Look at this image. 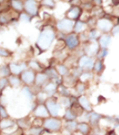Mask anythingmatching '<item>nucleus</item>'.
Instances as JSON below:
<instances>
[{
    "mask_svg": "<svg viewBox=\"0 0 119 135\" xmlns=\"http://www.w3.org/2000/svg\"><path fill=\"white\" fill-rule=\"evenodd\" d=\"M53 37H54V35L52 34V32H49V31L44 32L42 35H41L38 45H40L42 49L47 48V47L51 45Z\"/></svg>",
    "mask_w": 119,
    "mask_h": 135,
    "instance_id": "nucleus-1",
    "label": "nucleus"
},
{
    "mask_svg": "<svg viewBox=\"0 0 119 135\" xmlns=\"http://www.w3.org/2000/svg\"><path fill=\"white\" fill-rule=\"evenodd\" d=\"M61 122L57 119H48L44 122L45 128L51 131H54V132L58 131L61 128Z\"/></svg>",
    "mask_w": 119,
    "mask_h": 135,
    "instance_id": "nucleus-2",
    "label": "nucleus"
},
{
    "mask_svg": "<svg viewBox=\"0 0 119 135\" xmlns=\"http://www.w3.org/2000/svg\"><path fill=\"white\" fill-rule=\"evenodd\" d=\"M46 107H47L48 111L50 112V113L52 114V115H53V116L58 115L59 111V104H57V103H55V102L52 101V100H50V101H47Z\"/></svg>",
    "mask_w": 119,
    "mask_h": 135,
    "instance_id": "nucleus-3",
    "label": "nucleus"
},
{
    "mask_svg": "<svg viewBox=\"0 0 119 135\" xmlns=\"http://www.w3.org/2000/svg\"><path fill=\"white\" fill-rule=\"evenodd\" d=\"M79 66L82 68H87L91 69L93 67V61L88 56H83L79 60Z\"/></svg>",
    "mask_w": 119,
    "mask_h": 135,
    "instance_id": "nucleus-4",
    "label": "nucleus"
},
{
    "mask_svg": "<svg viewBox=\"0 0 119 135\" xmlns=\"http://www.w3.org/2000/svg\"><path fill=\"white\" fill-rule=\"evenodd\" d=\"M22 80L26 84H32L34 80V74L32 71H25L22 74Z\"/></svg>",
    "mask_w": 119,
    "mask_h": 135,
    "instance_id": "nucleus-5",
    "label": "nucleus"
},
{
    "mask_svg": "<svg viewBox=\"0 0 119 135\" xmlns=\"http://www.w3.org/2000/svg\"><path fill=\"white\" fill-rule=\"evenodd\" d=\"M34 114L37 116H40V117H46V116L49 115V113L44 105H39L34 111Z\"/></svg>",
    "mask_w": 119,
    "mask_h": 135,
    "instance_id": "nucleus-6",
    "label": "nucleus"
},
{
    "mask_svg": "<svg viewBox=\"0 0 119 135\" xmlns=\"http://www.w3.org/2000/svg\"><path fill=\"white\" fill-rule=\"evenodd\" d=\"M79 103L80 104L81 108H84L87 111H90L91 110V105H90L89 100L86 98L85 96H81L79 98Z\"/></svg>",
    "mask_w": 119,
    "mask_h": 135,
    "instance_id": "nucleus-7",
    "label": "nucleus"
},
{
    "mask_svg": "<svg viewBox=\"0 0 119 135\" xmlns=\"http://www.w3.org/2000/svg\"><path fill=\"white\" fill-rule=\"evenodd\" d=\"M25 8L29 13L33 14V15L36 14V4L34 0H29V1H27Z\"/></svg>",
    "mask_w": 119,
    "mask_h": 135,
    "instance_id": "nucleus-8",
    "label": "nucleus"
},
{
    "mask_svg": "<svg viewBox=\"0 0 119 135\" xmlns=\"http://www.w3.org/2000/svg\"><path fill=\"white\" fill-rule=\"evenodd\" d=\"M67 45L69 48H74L79 45V40H78L77 36H69L67 38Z\"/></svg>",
    "mask_w": 119,
    "mask_h": 135,
    "instance_id": "nucleus-9",
    "label": "nucleus"
},
{
    "mask_svg": "<svg viewBox=\"0 0 119 135\" xmlns=\"http://www.w3.org/2000/svg\"><path fill=\"white\" fill-rule=\"evenodd\" d=\"M10 68H11V71L13 74H19V73H21L23 70L25 68V64H11V66H10Z\"/></svg>",
    "mask_w": 119,
    "mask_h": 135,
    "instance_id": "nucleus-10",
    "label": "nucleus"
},
{
    "mask_svg": "<svg viewBox=\"0 0 119 135\" xmlns=\"http://www.w3.org/2000/svg\"><path fill=\"white\" fill-rule=\"evenodd\" d=\"M59 27L61 30H65V31H69L72 27V22L69 21V20H64L59 25Z\"/></svg>",
    "mask_w": 119,
    "mask_h": 135,
    "instance_id": "nucleus-11",
    "label": "nucleus"
},
{
    "mask_svg": "<svg viewBox=\"0 0 119 135\" xmlns=\"http://www.w3.org/2000/svg\"><path fill=\"white\" fill-rule=\"evenodd\" d=\"M89 121L91 122L92 124H96L97 122H98V120L101 118V116L99 114H97L96 113H89Z\"/></svg>",
    "mask_w": 119,
    "mask_h": 135,
    "instance_id": "nucleus-12",
    "label": "nucleus"
},
{
    "mask_svg": "<svg viewBox=\"0 0 119 135\" xmlns=\"http://www.w3.org/2000/svg\"><path fill=\"white\" fill-rule=\"evenodd\" d=\"M110 41H111V38H110L109 36H104L101 37V39H100V44H101L103 48H106V47H107L108 45L110 44Z\"/></svg>",
    "mask_w": 119,
    "mask_h": 135,
    "instance_id": "nucleus-13",
    "label": "nucleus"
},
{
    "mask_svg": "<svg viewBox=\"0 0 119 135\" xmlns=\"http://www.w3.org/2000/svg\"><path fill=\"white\" fill-rule=\"evenodd\" d=\"M45 93H49L50 95H52V93H54V92L56 91V85L54 84H49L48 85L44 88Z\"/></svg>",
    "mask_w": 119,
    "mask_h": 135,
    "instance_id": "nucleus-14",
    "label": "nucleus"
},
{
    "mask_svg": "<svg viewBox=\"0 0 119 135\" xmlns=\"http://www.w3.org/2000/svg\"><path fill=\"white\" fill-rule=\"evenodd\" d=\"M47 77H48V76H47L46 74H38V76L36 77V84H37L38 85L44 84L45 83V81H46Z\"/></svg>",
    "mask_w": 119,
    "mask_h": 135,
    "instance_id": "nucleus-15",
    "label": "nucleus"
},
{
    "mask_svg": "<svg viewBox=\"0 0 119 135\" xmlns=\"http://www.w3.org/2000/svg\"><path fill=\"white\" fill-rule=\"evenodd\" d=\"M64 118L67 120V121H72V120H74L75 118H76V115L74 113H73V112L71 111V110H68L67 111V113H65V115H64Z\"/></svg>",
    "mask_w": 119,
    "mask_h": 135,
    "instance_id": "nucleus-16",
    "label": "nucleus"
},
{
    "mask_svg": "<svg viewBox=\"0 0 119 135\" xmlns=\"http://www.w3.org/2000/svg\"><path fill=\"white\" fill-rule=\"evenodd\" d=\"M78 129L82 132V133H87L89 130V127L87 123H80L78 125Z\"/></svg>",
    "mask_w": 119,
    "mask_h": 135,
    "instance_id": "nucleus-17",
    "label": "nucleus"
},
{
    "mask_svg": "<svg viewBox=\"0 0 119 135\" xmlns=\"http://www.w3.org/2000/svg\"><path fill=\"white\" fill-rule=\"evenodd\" d=\"M46 75L48 76V77H50V78L56 79V80H57V77H58V74H57V73L55 72L53 69L48 70V71H47V73H46Z\"/></svg>",
    "mask_w": 119,
    "mask_h": 135,
    "instance_id": "nucleus-18",
    "label": "nucleus"
},
{
    "mask_svg": "<svg viewBox=\"0 0 119 135\" xmlns=\"http://www.w3.org/2000/svg\"><path fill=\"white\" fill-rule=\"evenodd\" d=\"M9 82L13 86H17V85H19V84H20L19 79H18L17 77H15V76H12V77H10Z\"/></svg>",
    "mask_w": 119,
    "mask_h": 135,
    "instance_id": "nucleus-19",
    "label": "nucleus"
},
{
    "mask_svg": "<svg viewBox=\"0 0 119 135\" xmlns=\"http://www.w3.org/2000/svg\"><path fill=\"white\" fill-rule=\"evenodd\" d=\"M66 127L69 131H74L76 129V127H78V126H77V124H76L75 122H69L67 123Z\"/></svg>",
    "mask_w": 119,
    "mask_h": 135,
    "instance_id": "nucleus-20",
    "label": "nucleus"
},
{
    "mask_svg": "<svg viewBox=\"0 0 119 135\" xmlns=\"http://www.w3.org/2000/svg\"><path fill=\"white\" fill-rule=\"evenodd\" d=\"M23 93H24V94L25 95L26 97H27L28 99H32L33 95H32V92L29 90V88H27V87H25V88H24V90H23Z\"/></svg>",
    "mask_w": 119,
    "mask_h": 135,
    "instance_id": "nucleus-21",
    "label": "nucleus"
},
{
    "mask_svg": "<svg viewBox=\"0 0 119 135\" xmlns=\"http://www.w3.org/2000/svg\"><path fill=\"white\" fill-rule=\"evenodd\" d=\"M13 122L11 121H3L1 122V127L2 128H8L11 125H13Z\"/></svg>",
    "mask_w": 119,
    "mask_h": 135,
    "instance_id": "nucleus-22",
    "label": "nucleus"
},
{
    "mask_svg": "<svg viewBox=\"0 0 119 135\" xmlns=\"http://www.w3.org/2000/svg\"><path fill=\"white\" fill-rule=\"evenodd\" d=\"M102 68H103V66H102L101 62L98 61L97 63H96V64H95V69H96V71L100 72L102 70Z\"/></svg>",
    "mask_w": 119,
    "mask_h": 135,
    "instance_id": "nucleus-23",
    "label": "nucleus"
},
{
    "mask_svg": "<svg viewBox=\"0 0 119 135\" xmlns=\"http://www.w3.org/2000/svg\"><path fill=\"white\" fill-rule=\"evenodd\" d=\"M58 69H59V73L61 74H67V72H68L67 68H66V67H64V66H62V65L59 66Z\"/></svg>",
    "mask_w": 119,
    "mask_h": 135,
    "instance_id": "nucleus-24",
    "label": "nucleus"
},
{
    "mask_svg": "<svg viewBox=\"0 0 119 135\" xmlns=\"http://www.w3.org/2000/svg\"><path fill=\"white\" fill-rule=\"evenodd\" d=\"M9 73H10V70H8V68H7V67H2L1 74H2V75H3V76L8 75V74H9Z\"/></svg>",
    "mask_w": 119,
    "mask_h": 135,
    "instance_id": "nucleus-25",
    "label": "nucleus"
},
{
    "mask_svg": "<svg viewBox=\"0 0 119 135\" xmlns=\"http://www.w3.org/2000/svg\"><path fill=\"white\" fill-rule=\"evenodd\" d=\"M59 93H61V94H63V95H68V94H69V93L67 92V90L63 86L59 87Z\"/></svg>",
    "mask_w": 119,
    "mask_h": 135,
    "instance_id": "nucleus-26",
    "label": "nucleus"
},
{
    "mask_svg": "<svg viewBox=\"0 0 119 135\" xmlns=\"http://www.w3.org/2000/svg\"><path fill=\"white\" fill-rule=\"evenodd\" d=\"M84 86L82 85V84H79V85L77 86V91H78V93H82L84 91Z\"/></svg>",
    "mask_w": 119,
    "mask_h": 135,
    "instance_id": "nucleus-27",
    "label": "nucleus"
},
{
    "mask_svg": "<svg viewBox=\"0 0 119 135\" xmlns=\"http://www.w3.org/2000/svg\"><path fill=\"white\" fill-rule=\"evenodd\" d=\"M1 116L2 117H7V113H6V111H5V109L3 108V106H1Z\"/></svg>",
    "mask_w": 119,
    "mask_h": 135,
    "instance_id": "nucleus-28",
    "label": "nucleus"
},
{
    "mask_svg": "<svg viewBox=\"0 0 119 135\" xmlns=\"http://www.w3.org/2000/svg\"><path fill=\"white\" fill-rule=\"evenodd\" d=\"M89 74H82V75H81V80H86V79H88V78H89Z\"/></svg>",
    "mask_w": 119,
    "mask_h": 135,
    "instance_id": "nucleus-29",
    "label": "nucleus"
},
{
    "mask_svg": "<svg viewBox=\"0 0 119 135\" xmlns=\"http://www.w3.org/2000/svg\"><path fill=\"white\" fill-rule=\"evenodd\" d=\"M6 83H7V81H6V79H2L1 80V89H3L4 87L6 86Z\"/></svg>",
    "mask_w": 119,
    "mask_h": 135,
    "instance_id": "nucleus-30",
    "label": "nucleus"
},
{
    "mask_svg": "<svg viewBox=\"0 0 119 135\" xmlns=\"http://www.w3.org/2000/svg\"><path fill=\"white\" fill-rule=\"evenodd\" d=\"M108 135H116V134L115 133L114 131H112V132H109V134H108Z\"/></svg>",
    "mask_w": 119,
    "mask_h": 135,
    "instance_id": "nucleus-31",
    "label": "nucleus"
},
{
    "mask_svg": "<svg viewBox=\"0 0 119 135\" xmlns=\"http://www.w3.org/2000/svg\"><path fill=\"white\" fill-rule=\"evenodd\" d=\"M118 122H119V118H118Z\"/></svg>",
    "mask_w": 119,
    "mask_h": 135,
    "instance_id": "nucleus-32",
    "label": "nucleus"
}]
</instances>
